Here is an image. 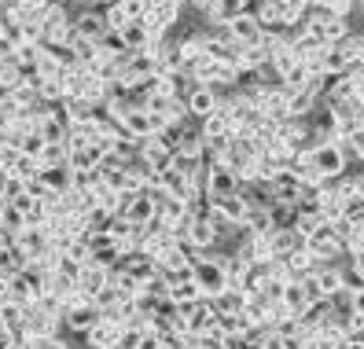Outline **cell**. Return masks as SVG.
Segmentation results:
<instances>
[{
  "mask_svg": "<svg viewBox=\"0 0 364 349\" xmlns=\"http://www.w3.org/2000/svg\"><path fill=\"white\" fill-rule=\"evenodd\" d=\"M74 33L85 37V41H92V45H100V41L111 33L103 8H85V11H77V15H74Z\"/></svg>",
  "mask_w": 364,
  "mask_h": 349,
  "instance_id": "cell-1",
  "label": "cell"
},
{
  "mask_svg": "<svg viewBox=\"0 0 364 349\" xmlns=\"http://www.w3.org/2000/svg\"><path fill=\"white\" fill-rule=\"evenodd\" d=\"M30 349H67L59 338H37V342H30Z\"/></svg>",
  "mask_w": 364,
  "mask_h": 349,
  "instance_id": "cell-4",
  "label": "cell"
},
{
  "mask_svg": "<svg viewBox=\"0 0 364 349\" xmlns=\"http://www.w3.org/2000/svg\"><path fill=\"white\" fill-rule=\"evenodd\" d=\"M210 188H213V195H232V191H235V173H232L228 166H213Z\"/></svg>",
  "mask_w": 364,
  "mask_h": 349,
  "instance_id": "cell-3",
  "label": "cell"
},
{
  "mask_svg": "<svg viewBox=\"0 0 364 349\" xmlns=\"http://www.w3.org/2000/svg\"><path fill=\"white\" fill-rule=\"evenodd\" d=\"M4 45H8V23L0 18V48H4Z\"/></svg>",
  "mask_w": 364,
  "mask_h": 349,
  "instance_id": "cell-5",
  "label": "cell"
},
{
  "mask_svg": "<svg viewBox=\"0 0 364 349\" xmlns=\"http://www.w3.org/2000/svg\"><path fill=\"white\" fill-rule=\"evenodd\" d=\"M184 103H188V114L210 118L221 107V96H218V89H210V85H196V81H191L188 92H184Z\"/></svg>",
  "mask_w": 364,
  "mask_h": 349,
  "instance_id": "cell-2",
  "label": "cell"
}]
</instances>
